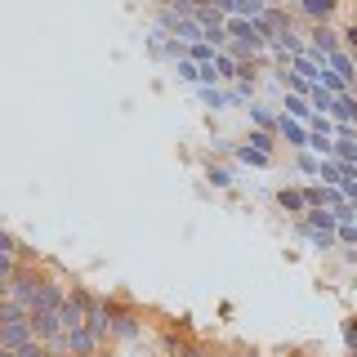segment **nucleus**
<instances>
[{"label": "nucleus", "mask_w": 357, "mask_h": 357, "mask_svg": "<svg viewBox=\"0 0 357 357\" xmlns=\"http://www.w3.org/2000/svg\"><path fill=\"white\" fill-rule=\"evenodd\" d=\"M54 277V264H18L14 277L5 282V299H14V304L31 308V299H36V290Z\"/></svg>", "instance_id": "obj_1"}, {"label": "nucleus", "mask_w": 357, "mask_h": 357, "mask_svg": "<svg viewBox=\"0 0 357 357\" xmlns=\"http://www.w3.org/2000/svg\"><path fill=\"white\" fill-rule=\"evenodd\" d=\"M143 331H148L143 308L126 295V299H121V308L112 312V340H116V344H134V340H143Z\"/></svg>", "instance_id": "obj_2"}, {"label": "nucleus", "mask_w": 357, "mask_h": 357, "mask_svg": "<svg viewBox=\"0 0 357 357\" xmlns=\"http://www.w3.org/2000/svg\"><path fill=\"white\" fill-rule=\"evenodd\" d=\"M94 304V290L81 286V282H72L67 286V299L59 304V321H63V331H72V326H85V308Z\"/></svg>", "instance_id": "obj_3"}, {"label": "nucleus", "mask_w": 357, "mask_h": 357, "mask_svg": "<svg viewBox=\"0 0 357 357\" xmlns=\"http://www.w3.org/2000/svg\"><path fill=\"white\" fill-rule=\"evenodd\" d=\"M54 353H72V357H103V344L94 340L85 326H72V331H63L59 340L50 344Z\"/></svg>", "instance_id": "obj_4"}, {"label": "nucleus", "mask_w": 357, "mask_h": 357, "mask_svg": "<svg viewBox=\"0 0 357 357\" xmlns=\"http://www.w3.org/2000/svg\"><path fill=\"white\" fill-rule=\"evenodd\" d=\"M255 27H259V36L273 45V40H282L290 27H295V22H290V9L286 5H268L259 18H255Z\"/></svg>", "instance_id": "obj_5"}, {"label": "nucleus", "mask_w": 357, "mask_h": 357, "mask_svg": "<svg viewBox=\"0 0 357 357\" xmlns=\"http://www.w3.org/2000/svg\"><path fill=\"white\" fill-rule=\"evenodd\" d=\"M304 40H308V50L326 54V59H331L335 50H344V45H340V27H335V22H308Z\"/></svg>", "instance_id": "obj_6"}, {"label": "nucleus", "mask_w": 357, "mask_h": 357, "mask_svg": "<svg viewBox=\"0 0 357 357\" xmlns=\"http://www.w3.org/2000/svg\"><path fill=\"white\" fill-rule=\"evenodd\" d=\"M273 134H277V143H286L290 152L308 148V126H304V121H290L286 112H277V126H273Z\"/></svg>", "instance_id": "obj_7"}, {"label": "nucleus", "mask_w": 357, "mask_h": 357, "mask_svg": "<svg viewBox=\"0 0 357 357\" xmlns=\"http://www.w3.org/2000/svg\"><path fill=\"white\" fill-rule=\"evenodd\" d=\"M85 331L94 335L98 344L112 340V312H107V304H103V295H94V304L85 308Z\"/></svg>", "instance_id": "obj_8"}, {"label": "nucleus", "mask_w": 357, "mask_h": 357, "mask_svg": "<svg viewBox=\"0 0 357 357\" xmlns=\"http://www.w3.org/2000/svg\"><path fill=\"white\" fill-rule=\"evenodd\" d=\"M63 299H67V282H63V277H50V282L36 290V299H31L27 312H59Z\"/></svg>", "instance_id": "obj_9"}, {"label": "nucleus", "mask_w": 357, "mask_h": 357, "mask_svg": "<svg viewBox=\"0 0 357 357\" xmlns=\"http://www.w3.org/2000/svg\"><path fill=\"white\" fill-rule=\"evenodd\" d=\"M344 0H295V14L304 22H335Z\"/></svg>", "instance_id": "obj_10"}, {"label": "nucleus", "mask_w": 357, "mask_h": 357, "mask_svg": "<svg viewBox=\"0 0 357 357\" xmlns=\"http://www.w3.org/2000/svg\"><path fill=\"white\" fill-rule=\"evenodd\" d=\"M277 210L290 219H299L308 210V201H304V183H286V188H277Z\"/></svg>", "instance_id": "obj_11"}, {"label": "nucleus", "mask_w": 357, "mask_h": 357, "mask_svg": "<svg viewBox=\"0 0 357 357\" xmlns=\"http://www.w3.org/2000/svg\"><path fill=\"white\" fill-rule=\"evenodd\" d=\"M31 335H36L40 344H54L63 335V321H59V312H31Z\"/></svg>", "instance_id": "obj_12"}, {"label": "nucleus", "mask_w": 357, "mask_h": 357, "mask_svg": "<svg viewBox=\"0 0 357 357\" xmlns=\"http://www.w3.org/2000/svg\"><path fill=\"white\" fill-rule=\"evenodd\" d=\"M326 63H331V72L340 76L344 85H353V81H357V67H353V54H349V50H335Z\"/></svg>", "instance_id": "obj_13"}, {"label": "nucleus", "mask_w": 357, "mask_h": 357, "mask_svg": "<svg viewBox=\"0 0 357 357\" xmlns=\"http://www.w3.org/2000/svg\"><path fill=\"white\" fill-rule=\"evenodd\" d=\"M156 59H161V63H178V59H188V40H178V36H161V45H156Z\"/></svg>", "instance_id": "obj_14"}, {"label": "nucleus", "mask_w": 357, "mask_h": 357, "mask_svg": "<svg viewBox=\"0 0 357 357\" xmlns=\"http://www.w3.org/2000/svg\"><path fill=\"white\" fill-rule=\"evenodd\" d=\"M282 112H286L290 121H304V126L312 121V107H308V98H304V94H286V98H282Z\"/></svg>", "instance_id": "obj_15"}, {"label": "nucleus", "mask_w": 357, "mask_h": 357, "mask_svg": "<svg viewBox=\"0 0 357 357\" xmlns=\"http://www.w3.org/2000/svg\"><path fill=\"white\" fill-rule=\"evenodd\" d=\"M232 156H237L241 165H250V170H264V165H273V156L259 152V148H250V143H237V152H232Z\"/></svg>", "instance_id": "obj_16"}, {"label": "nucleus", "mask_w": 357, "mask_h": 357, "mask_svg": "<svg viewBox=\"0 0 357 357\" xmlns=\"http://www.w3.org/2000/svg\"><path fill=\"white\" fill-rule=\"evenodd\" d=\"M245 112H250V130H273L277 126V112L264 107V103H255V98L245 103Z\"/></svg>", "instance_id": "obj_17"}, {"label": "nucleus", "mask_w": 357, "mask_h": 357, "mask_svg": "<svg viewBox=\"0 0 357 357\" xmlns=\"http://www.w3.org/2000/svg\"><path fill=\"white\" fill-rule=\"evenodd\" d=\"M312 183L340 188V161H335V156H317V178H312Z\"/></svg>", "instance_id": "obj_18"}, {"label": "nucleus", "mask_w": 357, "mask_h": 357, "mask_svg": "<svg viewBox=\"0 0 357 357\" xmlns=\"http://www.w3.org/2000/svg\"><path fill=\"white\" fill-rule=\"evenodd\" d=\"M197 98L210 112H228V98H223V85H197Z\"/></svg>", "instance_id": "obj_19"}, {"label": "nucleus", "mask_w": 357, "mask_h": 357, "mask_svg": "<svg viewBox=\"0 0 357 357\" xmlns=\"http://www.w3.org/2000/svg\"><path fill=\"white\" fill-rule=\"evenodd\" d=\"M206 183H210V188H219V192H228L237 178H232L228 165H215V161H210V165H206Z\"/></svg>", "instance_id": "obj_20"}, {"label": "nucleus", "mask_w": 357, "mask_h": 357, "mask_svg": "<svg viewBox=\"0 0 357 357\" xmlns=\"http://www.w3.org/2000/svg\"><path fill=\"white\" fill-rule=\"evenodd\" d=\"M245 143L259 148V152H268V156H277V134L273 130H245Z\"/></svg>", "instance_id": "obj_21"}, {"label": "nucleus", "mask_w": 357, "mask_h": 357, "mask_svg": "<svg viewBox=\"0 0 357 357\" xmlns=\"http://www.w3.org/2000/svg\"><path fill=\"white\" fill-rule=\"evenodd\" d=\"M331 103H335V94H331V89H321V85H312V89H308V107H312V112H321V116H326Z\"/></svg>", "instance_id": "obj_22"}, {"label": "nucleus", "mask_w": 357, "mask_h": 357, "mask_svg": "<svg viewBox=\"0 0 357 357\" xmlns=\"http://www.w3.org/2000/svg\"><path fill=\"white\" fill-rule=\"evenodd\" d=\"M174 36H178V40H188V45L201 40V22H197L192 14H183V18H178V27H174Z\"/></svg>", "instance_id": "obj_23"}, {"label": "nucleus", "mask_w": 357, "mask_h": 357, "mask_svg": "<svg viewBox=\"0 0 357 357\" xmlns=\"http://www.w3.org/2000/svg\"><path fill=\"white\" fill-rule=\"evenodd\" d=\"M340 335H344V353H357V312H353V317H344L340 321Z\"/></svg>", "instance_id": "obj_24"}, {"label": "nucleus", "mask_w": 357, "mask_h": 357, "mask_svg": "<svg viewBox=\"0 0 357 357\" xmlns=\"http://www.w3.org/2000/svg\"><path fill=\"white\" fill-rule=\"evenodd\" d=\"M295 170L304 174V178H317V156H312L308 148H299V152H295Z\"/></svg>", "instance_id": "obj_25"}, {"label": "nucleus", "mask_w": 357, "mask_h": 357, "mask_svg": "<svg viewBox=\"0 0 357 357\" xmlns=\"http://www.w3.org/2000/svg\"><path fill=\"white\" fill-rule=\"evenodd\" d=\"M215 45H206V40H192V45H188V59H192V63H215Z\"/></svg>", "instance_id": "obj_26"}, {"label": "nucleus", "mask_w": 357, "mask_h": 357, "mask_svg": "<svg viewBox=\"0 0 357 357\" xmlns=\"http://www.w3.org/2000/svg\"><path fill=\"white\" fill-rule=\"evenodd\" d=\"M174 67H178V81H188V85H201V63H192V59H178Z\"/></svg>", "instance_id": "obj_27"}, {"label": "nucleus", "mask_w": 357, "mask_h": 357, "mask_svg": "<svg viewBox=\"0 0 357 357\" xmlns=\"http://www.w3.org/2000/svg\"><path fill=\"white\" fill-rule=\"evenodd\" d=\"M178 357H215V349H210L206 340H183V349H178Z\"/></svg>", "instance_id": "obj_28"}, {"label": "nucleus", "mask_w": 357, "mask_h": 357, "mask_svg": "<svg viewBox=\"0 0 357 357\" xmlns=\"http://www.w3.org/2000/svg\"><path fill=\"white\" fill-rule=\"evenodd\" d=\"M331 148H335V139H326V134H312V130H308V152H312V156H331Z\"/></svg>", "instance_id": "obj_29"}, {"label": "nucleus", "mask_w": 357, "mask_h": 357, "mask_svg": "<svg viewBox=\"0 0 357 357\" xmlns=\"http://www.w3.org/2000/svg\"><path fill=\"white\" fill-rule=\"evenodd\" d=\"M18 357H54V349H50V344H40V340H27V344H22V349H14Z\"/></svg>", "instance_id": "obj_30"}, {"label": "nucleus", "mask_w": 357, "mask_h": 357, "mask_svg": "<svg viewBox=\"0 0 357 357\" xmlns=\"http://www.w3.org/2000/svg\"><path fill=\"white\" fill-rule=\"evenodd\" d=\"M14 259H18V264H45V259H40V250H31V245H22V241L14 245Z\"/></svg>", "instance_id": "obj_31"}, {"label": "nucleus", "mask_w": 357, "mask_h": 357, "mask_svg": "<svg viewBox=\"0 0 357 357\" xmlns=\"http://www.w3.org/2000/svg\"><path fill=\"white\" fill-rule=\"evenodd\" d=\"M340 45L349 54H357V22H349V27H340Z\"/></svg>", "instance_id": "obj_32"}, {"label": "nucleus", "mask_w": 357, "mask_h": 357, "mask_svg": "<svg viewBox=\"0 0 357 357\" xmlns=\"http://www.w3.org/2000/svg\"><path fill=\"white\" fill-rule=\"evenodd\" d=\"M14 268H18V259H14V255H0V286H5L9 277H14Z\"/></svg>", "instance_id": "obj_33"}, {"label": "nucleus", "mask_w": 357, "mask_h": 357, "mask_svg": "<svg viewBox=\"0 0 357 357\" xmlns=\"http://www.w3.org/2000/svg\"><path fill=\"white\" fill-rule=\"evenodd\" d=\"M201 85H223L219 72H215V63H201Z\"/></svg>", "instance_id": "obj_34"}, {"label": "nucleus", "mask_w": 357, "mask_h": 357, "mask_svg": "<svg viewBox=\"0 0 357 357\" xmlns=\"http://www.w3.org/2000/svg\"><path fill=\"white\" fill-rule=\"evenodd\" d=\"M14 245H18V237L9 228H0V255H14Z\"/></svg>", "instance_id": "obj_35"}, {"label": "nucleus", "mask_w": 357, "mask_h": 357, "mask_svg": "<svg viewBox=\"0 0 357 357\" xmlns=\"http://www.w3.org/2000/svg\"><path fill=\"white\" fill-rule=\"evenodd\" d=\"M232 152H237V143H232V139H215V156H232Z\"/></svg>", "instance_id": "obj_36"}, {"label": "nucleus", "mask_w": 357, "mask_h": 357, "mask_svg": "<svg viewBox=\"0 0 357 357\" xmlns=\"http://www.w3.org/2000/svg\"><path fill=\"white\" fill-rule=\"evenodd\" d=\"M223 357H264V353H255V349H232V353H223Z\"/></svg>", "instance_id": "obj_37"}, {"label": "nucleus", "mask_w": 357, "mask_h": 357, "mask_svg": "<svg viewBox=\"0 0 357 357\" xmlns=\"http://www.w3.org/2000/svg\"><path fill=\"white\" fill-rule=\"evenodd\" d=\"M286 357H317L312 349H295V353H286Z\"/></svg>", "instance_id": "obj_38"}, {"label": "nucleus", "mask_w": 357, "mask_h": 357, "mask_svg": "<svg viewBox=\"0 0 357 357\" xmlns=\"http://www.w3.org/2000/svg\"><path fill=\"white\" fill-rule=\"evenodd\" d=\"M152 5H161V9H170V5H178V0H152Z\"/></svg>", "instance_id": "obj_39"}, {"label": "nucleus", "mask_w": 357, "mask_h": 357, "mask_svg": "<svg viewBox=\"0 0 357 357\" xmlns=\"http://www.w3.org/2000/svg\"><path fill=\"white\" fill-rule=\"evenodd\" d=\"M0 357H18V353H14V349H0Z\"/></svg>", "instance_id": "obj_40"}, {"label": "nucleus", "mask_w": 357, "mask_h": 357, "mask_svg": "<svg viewBox=\"0 0 357 357\" xmlns=\"http://www.w3.org/2000/svg\"><path fill=\"white\" fill-rule=\"evenodd\" d=\"M264 5H282V0H264Z\"/></svg>", "instance_id": "obj_41"}, {"label": "nucleus", "mask_w": 357, "mask_h": 357, "mask_svg": "<svg viewBox=\"0 0 357 357\" xmlns=\"http://www.w3.org/2000/svg\"><path fill=\"white\" fill-rule=\"evenodd\" d=\"M54 357H72V353H54Z\"/></svg>", "instance_id": "obj_42"}, {"label": "nucleus", "mask_w": 357, "mask_h": 357, "mask_svg": "<svg viewBox=\"0 0 357 357\" xmlns=\"http://www.w3.org/2000/svg\"><path fill=\"white\" fill-rule=\"evenodd\" d=\"M353 67H357V54H353Z\"/></svg>", "instance_id": "obj_43"}, {"label": "nucleus", "mask_w": 357, "mask_h": 357, "mask_svg": "<svg viewBox=\"0 0 357 357\" xmlns=\"http://www.w3.org/2000/svg\"><path fill=\"white\" fill-rule=\"evenodd\" d=\"M0 295H5V286H0Z\"/></svg>", "instance_id": "obj_44"}, {"label": "nucleus", "mask_w": 357, "mask_h": 357, "mask_svg": "<svg viewBox=\"0 0 357 357\" xmlns=\"http://www.w3.org/2000/svg\"><path fill=\"white\" fill-rule=\"evenodd\" d=\"M353 357H357V353H353Z\"/></svg>", "instance_id": "obj_45"}]
</instances>
